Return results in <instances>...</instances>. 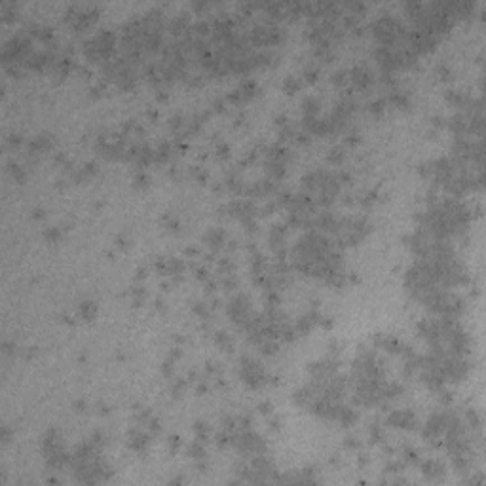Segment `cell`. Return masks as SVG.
<instances>
[{"mask_svg":"<svg viewBox=\"0 0 486 486\" xmlns=\"http://www.w3.org/2000/svg\"><path fill=\"white\" fill-rule=\"evenodd\" d=\"M33 54H35V50H33V38L25 31H21V33L10 36V38L4 42L2 52H0V61H2L4 69H8V67H21V69H25L27 61H29V57Z\"/></svg>","mask_w":486,"mask_h":486,"instance_id":"6da1fadb","label":"cell"},{"mask_svg":"<svg viewBox=\"0 0 486 486\" xmlns=\"http://www.w3.org/2000/svg\"><path fill=\"white\" fill-rule=\"evenodd\" d=\"M118 36L110 29H101L91 38L84 42V57L90 63H99L105 65L107 61L114 57V46L118 42Z\"/></svg>","mask_w":486,"mask_h":486,"instance_id":"7a4b0ae2","label":"cell"},{"mask_svg":"<svg viewBox=\"0 0 486 486\" xmlns=\"http://www.w3.org/2000/svg\"><path fill=\"white\" fill-rule=\"evenodd\" d=\"M370 29H372V35L378 42V46H384V48L403 44L409 35V29L393 16H382V18L374 19Z\"/></svg>","mask_w":486,"mask_h":486,"instance_id":"3957f363","label":"cell"},{"mask_svg":"<svg viewBox=\"0 0 486 486\" xmlns=\"http://www.w3.org/2000/svg\"><path fill=\"white\" fill-rule=\"evenodd\" d=\"M239 376H241V382L251 389L262 388L270 380V376L266 374L264 365L258 359L251 357V355H243L239 359Z\"/></svg>","mask_w":486,"mask_h":486,"instance_id":"277c9868","label":"cell"},{"mask_svg":"<svg viewBox=\"0 0 486 486\" xmlns=\"http://www.w3.org/2000/svg\"><path fill=\"white\" fill-rule=\"evenodd\" d=\"M99 8L93 4H72L65 12V23L71 25L72 31H86L97 19Z\"/></svg>","mask_w":486,"mask_h":486,"instance_id":"5b68a950","label":"cell"},{"mask_svg":"<svg viewBox=\"0 0 486 486\" xmlns=\"http://www.w3.org/2000/svg\"><path fill=\"white\" fill-rule=\"evenodd\" d=\"M247 38L251 42V46H256L260 50H266V48H272V46L281 44L283 31L275 23H260V25H254L253 31L247 35Z\"/></svg>","mask_w":486,"mask_h":486,"instance_id":"8992f818","label":"cell"},{"mask_svg":"<svg viewBox=\"0 0 486 486\" xmlns=\"http://www.w3.org/2000/svg\"><path fill=\"white\" fill-rule=\"evenodd\" d=\"M226 313L232 319L234 325L239 331H243L254 313L253 308H251V298L247 294H235L234 298H230V302L226 306Z\"/></svg>","mask_w":486,"mask_h":486,"instance_id":"52a82bcc","label":"cell"},{"mask_svg":"<svg viewBox=\"0 0 486 486\" xmlns=\"http://www.w3.org/2000/svg\"><path fill=\"white\" fill-rule=\"evenodd\" d=\"M348 78H350L351 90L357 91H369L374 84V74L367 65H355L348 71Z\"/></svg>","mask_w":486,"mask_h":486,"instance_id":"ba28073f","label":"cell"},{"mask_svg":"<svg viewBox=\"0 0 486 486\" xmlns=\"http://www.w3.org/2000/svg\"><path fill=\"white\" fill-rule=\"evenodd\" d=\"M386 424L391 426V428L407 429V431H414V429H418L416 414L409 409L391 410V412L388 414V418H386Z\"/></svg>","mask_w":486,"mask_h":486,"instance_id":"9c48e42d","label":"cell"},{"mask_svg":"<svg viewBox=\"0 0 486 486\" xmlns=\"http://www.w3.org/2000/svg\"><path fill=\"white\" fill-rule=\"evenodd\" d=\"M256 91H258V86H256V82L251 80V78H247V80H243L235 90H234L232 93L226 97V103H230V105H245V103H249L251 99L256 95Z\"/></svg>","mask_w":486,"mask_h":486,"instance_id":"30bf717a","label":"cell"},{"mask_svg":"<svg viewBox=\"0 0 486 486\" xmlns=\"http://www.w3.org/2000/svg\"><path fill=\"white\" fill-rule=\"evenodd\" d=\"M55 61H57V57L54 55L52 50H40V52L35 50V54L27 61L25 69L31 71V72H44L46 69H52Z\"/></svg>","mask_w":486,"mask_h":486,"instance_id":"8fae6325","label":"cell"},{"mask_svg":"<svg viewBox=\"0 0 486 486\" xmlns=\"http://www.w3.org/2000/svg\"><path fill=\"white\" fill-rule=\"evenodd\" d=\"M54 146V137L50 133H38L27 143V154L29 158H38L40 154L52 150Z\"/></svg>","mask_w":486,"mask_h":486,"instance_id":"7c38bea8","label":"cell"},{"mask_svg":"<svg viewBox=\"0 0 486 486\" xmlns=\"http://www.w3.org/2000/svg\"><path fill=\"white\" fill-rule=\"evenodd\" d=\"M150 441H152V435L141 431L139 428H131L127 433V445L131 450H135L137 454H144L150 447Z\"/></svg>","mask_w":486,"mask_h":486,"instance_id":"4fadbf2b","label":"cell"},{"mask_svg":"<svg viewBox=\"0 0 486 486\" xmlns=\"http://www.w3.org/2000/svg\"><path fill=\"white\" fill-rule=\"evenodd\" d=\"M374 346L380 348V350L388 351V353H397V355H401L403 350L407 348L399 338L389 336V334H376L374 336Z\"/></svg>","mask_w":486,"mask_h":486,"instance_id":"5bb4252c","label":"cell"},{"mask_svg":"<svg viewBox=\"0 0 486 486\" xmlns=\"http://www.w3.org/2000/svg\"><path fill=\"white\" fill-rule=\"evenodd\" d=\"M63 447V435L61 431L55 428H50L44 435H42V454L48 456L52 452H55Z\"/></svg>","mask_w":486,"mask_h":486,"instance_id":"9a60e30c","label":"cell"},{"mask_svg":"<svg viewBox=\"0 0 486 486\" xmlns=\"http://www.w3.org/2000/svg\"><path fill=\"white\" fill-rule=\"evenodd\" d=\"M445 471H447V467L443 462H439V460H433V458H429L426 462H422V475L429 479V481H437V479H443L445 477Z\"/></svg>","mask_w":486,"mask_h":486,"instance_id":"2e32d148","label":"cell"},{"mask_svg":"<svg viewBox=\"0 0 486 486\" xmlns=\"http://www.w3.org/2000/svg\"><path fill=\"white\" fill-rule=\"evenodd\" d=\"M203 243L215 253L220 247H224V243H226V232L222 228H209L207 234L203 235Z\"/></svg>","mask_w":486,"mask_h":486,"instance_id":"e0dca14e","label":"cell"},{"mask_svg":"<svg viewBox=\"0 0 486 486\" xmlns=\"http://www.w3.org/2000/svg\"><path fill=\"white\" fill-rule=\"evenodd\" d=\"M287 224H275L270 230V247L273 251L285 249V241H287Z\"/></svg>","mask_w":486,"mask_h":486,"instance_id":"ac0fdd59","label":"cell"},{"mask_svg":"<svg viewBox=\"0 0 486 486\" xmlns=\"http://www.w3.org/2000/svg\"><path fill=\"white\" fill-rule=\"evenodd\" d=\"M76 313L80 319L91 321V319H95V315H97V304H95L93 300H84V302L78 304Z\"/></svg>","mask_w":486,"mask_h":486,"instance_id":"d6986e66","label":"cell"},{"mask_svg":"<svg viewBox=\"0 0 486 486\" xmlns=\"http://www.w3.org/2000/svg\"><path fill=\"white\" fill-rule=\"evenodd\" d=\"M386 101H388V105H393L397 108H409L410 105L409 95L405 91H401V90H391V93L386 97Z\"/></svg>","mask_w":486,"mask_h":486,"instance_id":"ffe728a7","label":"cell"},{"mask_svg":"<svg viewBox=\"0 0 486 486\" xmlns=\"http://www.w3.org/2000/svg\"><path fill=\"white\" fill-rule=\"evenodd\" d=\"M319 110H321V101L319 99L313 97V95L304 97V101H302V112H304V116H317Z\"/></svg>","mask_w":486,"mask_h":486,"instance_id":"44dd1931","label":"cell"},{"mask_svg":"<svg viewBox=\"0 0 486 486\" xmlns=\"http://www.w3.org/2000/svg\"><path fill=\"white\" fill-rule=\"evenodd\" d=\"M213 342L222 351H232L234 350L232 336H230V334H228L226 331H216V332H213Z\"/></svg>","mask_w":486,"mask_h":486,"instance_id":"7402d4cb","label":"cell"},{"mask_svg":"<svg viewBox=\"0 0 486 486\" xmlns=\"http://www.w3.org/2000/svg\"><path fill=\"white\" fill-rule=\"evenodd\" d=\"M95 173H97V165H95V163H84L82 167H78L76 171H74V180H76V182L90 180Z\"/></svg>","mask_w":486,"mask_h":486,"instance_id":"603a6c76","label":"cell"},{"mask_svg":"<svg viewBox=\"0 0 486 486\" xmlns=\"http://www.w3.org/2000/svg\"><path fill=\"white\" fill-rule=\"evenodd\" d=\"M18 6L14 4V2H4L2 6H0V19L4 21V23H10V21H14L18 16Z\"/></svg>","mask_w":486,"mask_h":486,"instance_id":"cb8c5ba5","label":"cell"},{"mask_svg":"<svg viewBox=\"0 0 486 486\" xmlns=\"http://www.w3.org/2000/svg\"><path fill=\"white\" fill-rule=\"evenodd\" d=\"M186 456H190L192 460H203L205 458V447H203V443L201 441H198L196 439L194 443H190L188 448H186Z\"/></svg>","mask_w":486,"mask_h":486,"instance_id":"d4e9b609","label":"cell"},{"mask_svg":"<svg viewBox=\"0 0 486 486\" xmlns=\"http://www.w3.org/2000/svg\"><path fill=\"white\" fill-rule=\"evenodd\" d=\"M344 160H346V148L344 146H334L327 154V162L332 163V165H342Z\"/></svg>","mask_w":486,"mask_h":486,"instance_id":"484cf974","label":"cell"},{"mask_svg":"<svg viewBox=\"0 0 486 486\" xmlns=\"http://www.w3.org/2000/svg\"><path fill=\"white\" fill-rule=\"evenodd\" d=\"M302 86H304V82H302V78H296V76H287L285 78V82H283V91L285 93H296V91H300L302 90Z\"/></svg>","mask_w":486,"mask_h":486,"instance_id":"4316f807","label":"cell"},{"mask_svg":"<svg viewBox=\"0 0 486 486\" xmlns=\"http://www.w3.org/2000/svg\"><path fill=\"white\" fill-rule=\"evenodd\" d=\"M194 431H196V439H198V441H201L203 445L209 441V433H211V429H209V426H207L205 422H196Z\"/></svg>","mask_w":486,"mask_h":486,"instance_id":"83f0119b","label":"cell"},{"mask_svg":"<svg viewBox=\"0 0 486 486\" xmlns=\"http://www.w3.org/2000/svg\"><path fill=\"white\" fill-rule=\"evenodd\" d=\"M8 171H10V175L14 177V180L16 182H23L25 179H27V171H25V167L23 165H19V163H10L8 165Z\"/></svg>","mask_w":486,"mask_h":486,"instance_id":"f1b7e54d","label":"cell"},{"mask_svg":"<svg viewBox=\"0 0 486 486\" xmlns=\"http://www.w3.org/2000/svg\"><path fill=\"white\" fill-rule=\"evenodd\" d=\"M386 107H388V101H386V97H382V99H376V101L369 103L367 110H369L370 114H374V116H380V114L386 110Z\"/></svg>","mask_w":486,"mask_h":486,"instance_id":"f546056e","label":"cell"},{"mask_svg":"<svg viewBox=\"0 0 486 486\" xmlns=\"http://www.w3.org/2000/svg\"><path fill=\"white\" fill-rule=\"evenodd\" d=\"M317 78H319V69L317 67L304 69V72H302V82L304 84H313V82H317Z\"/></svg>","mask_w":486,"mask_h":486,"instance_id":"4dcf8cb0","label":"cell"},{"mask_svg":"<svg viewBox=\"0 0 486 486\" xmlns=\"http://www.w3.org/2000/svg\"><path fill=\"white\" fill-rule=\"evenodd\" d=\"M258 348H260V353H262V355H268V357H270V355H275V353L279 351L277 342H273V340H266V342H262Z\"/></svg>","mask_w":486,"mask_h":486,"instance_id":"1f68e13d","label":"cell"},{"mask_svg":"<svg viewBox=\"0 0 486 486\" xmlns=\"http://www.w3.org/2000/svg\"><path fill=\"white\" fill-rule=\"evenodd\" d=\"M403 460H405V464H410V466L420 464V456H418V452L414 448H405L403 450Z\"/></svg>","mask_w":486,"mask_h":486,"instance_id":"d6a6232c","label":"cell"},{"mask_svg":"<svg viewBox=\"0 0 486 486\" xmlns=\"http://www.w3.org/2000/svg\"><path fill=\"white\" fill-rule=\"evenodd\" d=\"M218 270L224 273V275H232V273L235 272V264H234L232 258L226 256V258H222V260L218 262Z\"/></svg>","mask_w":486,"mask_h":486,"instance_id":"836d02e7","label":"cell"},{"mask_svg":"<svg viewBox=\"0 0 486 486\" xmlns=\"http://www.w3.org/2000/svg\"><path fill=\"white\" fill-rule=\"evenodd\" d=\"M369 433H370V443H384V431H382L380 426H376V424L370 426Z\"/></svg>","mask_w":486,"mask_h":486,"instance_id":"e575fe53","label":"cell"},{"mask_svg":"<svg viewBox=\"0 0 486 486\" xmlns=\"http://www.w3.org/2000/svg\"><path fill=\"white\" fill-rule=\"evenodd\" d=\"M44 237H46V241H48V243H57L59 239H61V230H59L57 226L48 228V230L44 232Z\"/></svg>","mask_w":486,"mask_h":486,"instance_id":"d590c367","label":"cell"},{"mask_svg":"<svg viewBox=\"0 0 486 486\" xmlns=\"http://www.w3.org/2000/svg\"><path fill=\"white\" fill-rule=\"evenodd\" d=\"M148 182H150V179H148V175H146L144 171H139V173H137L135 186H139V188H146V186H148Z\"/></svg>","mask_w":486,"mask_h":486,"instance_id":"8d00e7d4","label":"cell"},{"mask_svg":"<svg viewBox=\"0 0 486 486\" xmlns=\"http://www.w3.org/2000/svg\"><path fill=\"white\" fill-rule=\"evenodd\" d=\"M167 447H169V452H171V454H177V452H179V448L182 447V441H180L177 435H173V437H169Z\"/></svg>","mask_w":486,"mask_h":486,"instance_id":"74e56055","label":"cell"},{"mask_svg":"<svg viewBox=\"0 0 486 486\" xmlns=\"http://www.w3.org/2000/svg\"><path fill=\"white\" fill-rule=\"evenodd\" d=\"M194 313H198L201 319H207L209 317V308L205 306V302H198L194 306Z\"/></svg>","mask_w":486,"mask_h":486,"instance_id":"f35d334b","label":"cell"},{"mask_svg":"<svg viewBox=\"0 0 486 486\" xmlns=\"http://www.w3.org/2000/svg\"><path fill=\"white\" fill-rule=\"evenodd\" d=\"M405 462H391V464H388L386 466V473H401L403 469H405Z\"/></svg>","mask_w":486,"mask_h":486,"instance_id":"ab89813d","label":"cell"},{"mask_svg":"<svg viewBox=\"0 0 486 486\" xmlns=\"http://www.w3.org/2000/svg\"><path fill=\"white\" fill-rule=\"evenodd\" d=\"M12 429H10V426H2V429H0V441L4 443V445H8L10 441H12Z\"/></svg>","mask_w":486,"mask_h":486,"instance_id":"60d3db41","label":"cell"},{"mask_svg":"<svg viewBox=\"0 0 486 486\" xmlns=\"http://www.w3.org/2000/svg\"><path fill=\"white\" fill-rule=\"evenodd\" d=\"M222 285H224V289H226V291H234V289H237V277H235L234 273L232 275H228V277L224 279V283H222Z\"/></svg>","mask_w":486,"mask_h":486,"instance_id":"b9f144b4","label":"cell"},{"mask_svg":"<svg viewBox=\"0 0 486 486\" xmlns=\"http://www.w3.org/2000/svg\"><path fill=\"white\" fill-rule=\"evenodd\" d=\"M344 445H346L348 450H359V448H361V441H359L357 437H346V443H344Z\"/></svg>","mask_w":486,"mask_h":486,"instance_id":"7bdbcfd3","label":"cell"},{"mask_svg":"<svg viewBox=\"0 0 486 486\" xmlns=\"http://www.w3.org/2000/svg\"><path fill=\"white\" fill-rule=\"evenodd\" d=\"M184 388H186V382H184V380H177L175 384H173V388H171V393H173L175 397H179V395L184 391Z\"/></svg>","mask_w":486,"mask_h":486,"instance_id":"ee69618b","label":"cell"},{"mask_svg":"<svg viewBox=\"0 0 486 486\" xmlns=\"http://www.w3.org/2000/svg\"><path fill=\"white\" fill-rule=\"evenodd\" d=\"M21 144H23V137L21 135H10L8 137V146H12V148H19Z\"/></svg>","mask_w":486,"mask_h":486,"instance_id":"f6af8a7d","label":"cell"},{"mask_svg":"<svg viewBox=\"0 0 486 486\" xmlns=\"http://www.w3.org/2000/svg\"><path fill=\"white\" fill-rule=\"evenodd\" d=\"M437 74H439V78H443V80H448L450 78V69H448L447 65H439L437 67Z\"/></svg>","mask_w":486,"mask_h":486,"instance_id":"bcb514c9","label":"cell"},{"mask_svg":"<svg viewBox=\"0 0 486 486\" xmlns=\"http://www.w3.org/2000/svg\"><path fill=\"white\" fill-rule=\"evenodd\" d=\"M258 412H260V414H270V412H273L272 403H260V405H258Z\"/></svg>","mask_w":486,"mask_h":486,"instance_id":"7dc6e473","label":"cell"},{"mask_svg":"<svg viewBox=\"0 0 486 486\" xmlns=\"http://www.w3.org/2000/svg\"><path fill=\"white\" fill-rule=\"evenodd\" d=\"M216 150H218V156H220V158H226L228 152H230L228 144H218V148H216Z\"/></svg>","mask_w":486,"mask_h":486,"instance_id":"c3c4849f","label":"cell"},{"mask_svg":"<svg viewBox=\"0 0 486 486\" xmlns=\"http://www.w3.org/2000/svg\"><path fill=\"white\" fill-rule=\"evenodd\" d=\"M144 277H146V270H144V268H139L135 272V279L137 281H141V279H144Z\"/></svg>","mask_w":486,"mask_h":486,"instance_id":"681fc988","label":"cell"},{"mask_svg":"<svg viewBox=\"0 0 486 486\" xmlns=\"http://www.w3.org/2000/svg\"><path fill=\"white\" fill-rule=\"evenodd\" d=\"M74 409H78V412H84V410H86V403H84V401H78V403H74Z\"/></svg>","mask_w":486,"mask_h":486,"instance_id":"f907efd6","label":"cell"}]
</instances>
